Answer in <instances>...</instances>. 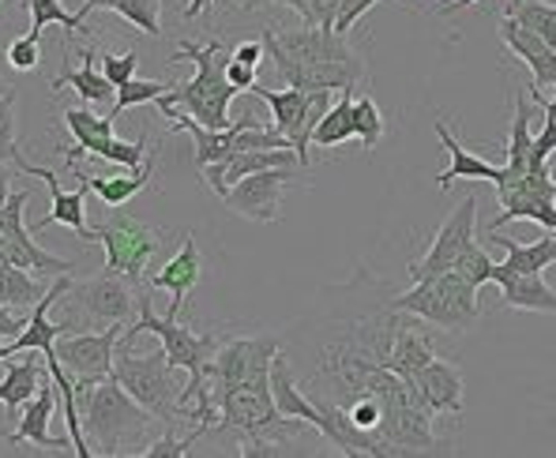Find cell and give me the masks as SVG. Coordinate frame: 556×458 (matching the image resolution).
Segmentation results:
<instances>
[{"label": "cell", "instance_id": "cell-53", "mask_svg": "<svg viewBox=\"0 0 556 458\" xmlns=\"http://www.w3.org/2000/svg\"><path fill=\"white\" fill-rule=\"evenodd\" d=\"M0 8H4V0H0Z\"/></svg>", "mask_w": 556, "mask_h": 458}, {"label": "cell", "instance_id": "cell-30", "mask_svg": "<svg viewBox=\"0 0 556 458\" xmlns=\"http://www.w3.org/2000/svg\"><path fill=\"white\" fill-rule=\"evenodd\" d=\"M42 297L46 290L38 285L35 275H27L15 264H0V305L12 308V313H30Z\"/></svg>", "mask_w": 556, "mask_h": 458}, {"label": "cell", "instance_id": "cell-20", "mask_svg": "<svg viewBox=\"0 0 556 458\" xmlns=\"http://www.w3.org/2000/svg\"><path fill=\"white\" fill-rule=\"evenodd\" d=\"M437 139H440V147L452 154V166L437 177L440 188H452L455 181H493V185H501L504 177H508V166H493V162H485V158H478V154L466 151V147L459 143V136H452V128H447L444 120H437Z\"/></svg>", "mask_w": 556, "mask_h": 458}, {"label": "cell", "instance_id": "cell-13", "mask_svg": "<svg viewBox=\"0 0 556 458\" xmlns=\"http://www.w3.org/2000/svg\"><path fill=\"white\" fill-rule=\"evenodd\" d=\"M20 169H23L27 177H38V181H46L49 200H53V211H49L46 218H38V222H35V233H42V229H49V226L56 222V226H68L72 233L79 237V241H94V229L87 226V215H84L87 192H91V185H87V177H84V174H76V177H79V188H76V192H64L61 181H56L53 169L30 166L27 158L20 162Z\"/></svg>", "mask_w": 556, "mask_h": 458}, {"label": "cell", "instance_id": "cell-36", "mask_svg": "<svg viewBox=\"0 0 556 458\" xmlns=\"http://www.w3.org/2000/svg\"><path fill=\"white\" fill-rule=\"evenodd\" d=\"M117 15H125L143 35H151V38L162 35V0H121Z\"/></svg>", "mask_w": 556, "mask_h": 458}, {"label": "cell", "instance_id": "cell-2", "mask_svg": "<svg viewBox=\"0 0 556 458\" xmlns=\"http://www.w3.org/2000/svg\"><path fill=\"white\" fill-rule=\"evenodd\" d=\"M79 414H84V432L91 440L94 455H143L151 444L154 417L147 406H139L117 380H98V383H76Z\"/></svg>", "mask_w": 556, "mask_h": 458}, {"label": "cell", "instance_id": "cell-28", "mask_svg": "<svg viewBox=\"0 0 556 458\" xmlns=\"http://www.w3.org/2000/svg\"><path fill=\"white\" fill-rule=\"evenodd\" d=\"M429 361H437V349H432V342L425 339V334H417L414 327H399L395 323V339H391V354H388V365L391 372L406 376L410 380L414 372H421Z\"/></svg>", "mask_w": 556, "mask_h": 458}, {"label": "cell", "instance_id": "cell-27", "mask_svg": "<svg viewBox=\"0 0 556 458\" xmlns=\"http://www.w3.org/2000/svg\"><path fill=\"white\" fill-rule=\"evenodd\" d=\"M42 380H46L42 365H38L35 357H27V361H20V365H8V376L0 380V406L8 410V417H15V421H20L23 406L38 395Z\"/></svg>", "mask_w": 556, "mask_h": 458}, {"label": "cell", "instance_id": "cell-10", "mask_svg": "<svg viewBox=\"0 0 556 458\" xmlns=\"http://www.w3.org/2000/svg\"><path fill=\"white\" fill-rule=\"evenodd\" d=\"M278 357V339H230L218 346L215 361L207 368L211 398L230 387H241L260 376H271V365Z\"/></svg>", "mask_w": 556, "mask_h": 458}, {"label": "cell", "instance_id": "cell-3", "mask_svg": "<svg viewBox=\"0 0 556 458\" xmlns=\"http://www.w3.org/2000/svg\"><path fill=\"white\" fill-rule=\"evenodd\" d=\"M113 380L136 398L139 406H147L162 424L185 421V387L188 372L177 368L166 357V349H151V354H136L132 346H121L113 357Z\"/></svg>", "mask_w": 556, "mask_h": 458}, {"label": "cell", "instance_id": "cell-49", "mask_svg": "<svg viewBox=\"0 0 556 458\" xmlns=\"http://www.w3.org/2000/svg\"><path fill=\"white\" fill-rule=\"evenodd\" d=\"M470 4H481V0H444L437 12L440 15H452V12H463V8H470Z\"/></svg>", "mask_w": 556, "mask_h": 458}, {"label": "cell", "instance_id": "cell-35", "mask_svg": "<svg viewBox=\"0 0 556 458\" xmlns=\"http://www.w3.org/2000/svg\"><path fill=\"white\" fill-rule=\"evenodd\" d=\"M354 125H357V139H362L365 151L380 147V139H383V113H380V105H376L369 94L354 98Z\"/></svg>", "mask_w": 556, "mask_h": 458}, {"label": "cell", "instance_id": "cell-42", "mask_svg": "<svg viewBox=\"0 0 556 458\" xmlns=\"http://www.w3.org/2000/svg\"><path fill=\"white\" fill-rule=\"evenodd\" d=\"M376 4H383V0H342L339 20H334V35H350V30H354V23L362 20L365 12H372Z\"/></svg>", "mask_w": 556, "mask_h": 458}, {"label": "cell", "instance_id": "cell-34", "mask_svg": "<svg viewBox=\"0 0 556 458\" xmlns=\"http://www.w3.org/2000/svg\"><path fill=\"white\" fill-rule=\"evenodd\" d=\"M174 91V84H159V79H128L125 87H117V98H113V110L110 117H125L132 105H143V102H159L162 94Z\"/></svg>", "mask_w": 556, "mask_h": 458}, {"label": "cell", "instance_id": "cell-45", "mask_svg": "<svg viewBox=\"0 0 556 458\" xmlns=\"http://www.w3.org/2000/svg\"><path fill=\"white\" fill-rule=\"evenodd\" d=\"M267 56V46H264V38H252V42H241L233 49V61H241V64H252V68H260V61Z\"/></svg>", "mask_w": 556, "mask_h": 458}, {"label": "cell", "instance_id": "cell-52", "mask_svg": "<svg viewBox=\"0 0 556 458\" xmlns=\"http://www.w3.org/2000/svg\"><path fill=\"white\" fill-rule=\"evenodd\" d=\"M8 91H12V84H8V79L0 76V94H8Z\"/></svg>", "mask_w": 556, "mask_h": 458}, {"label": "cell", "instance_id": "cell-44", "mask_svg": "<svg viewBox=\"0 0 556 458\" xmlns=\"http://www.w3.org/2000/svg\"><path fill=\"white\" fill-rule=\"evenodd\" d=\"M27 323H30V316H23V313L15 316L12 308L0 305V339H8V342L20 339V334L27 331Z\"/></svg>", "mask_w": 556, "mask_h": 458}, {"label": "cell", "instance_id": "cell-22", "mask_svg": "<svg viewBox=\"0 0 556 458\" xmlns=\"http://www.w3.org/2000/svg\"><path fill=\"white\" fill-rule=\"evenodd\" d=\"M79 56H84V64H79V68H64L61 76L53 79V91L61 94L64 87H72V91L84 98V105H102V102H110L117 87H113L110 79H105V72L98 68V53H94L91 46H87Z\"/></svg>", "mask_w": 556, "mask_h": 458}, {"label": "cell", "instance_id": "cell-40", "mask_svg": "<svg viewBox=\"0 0 556 458\" xmlns=\"http://www.w3.org/2000/svg\"><path fill=\"white\" fill-rule=\"evenodd\" d=\"M452 271H459L470 278L473 285H485V282H493V271H496V264L485 256V249L481 244H470V249L459 256V264L452 267Z\"/></svg>", "mask_w": 556, "mask_h": 458}, {"label": "cell", "instance_id": "cell-8", "mask_svg": "<svg viewBox=\"0 0 556 458\" xmlns=\"http://www.w3.org/2000/svg\"><path fill=\"white\" fill-rule=\"evenodd\" d=\"M249 94L264 98L271 105L275 117V132H282L298 151L301 166H313L308 158V143H313V132L320 125V117L331 110V91H305V87H286V91H271V87H252Z\"/></svg>", "mask_w": 556, "mask_h": 458}, {"label": "cell", "instance_id": "cell-18", "mask_svg": "<svg viewBox=\"0 0 556 458\" xmlns=\"http://www.w3.org/2000/svg\"><path fill=\"white\" fill-rule=\"evenodd\" d=\"M200 278H203V259H200V249H195V241H192V233H185V244H181V252H177L174 259H169L166 267H162L159 275H151V290H166L169 297V313L166 316H181V308H185V301L192 297V290L200 285Z\"/></svg>", "mask_w": 556, "mask_h": 458}, {"label": "cell", "instance_id": "cell-14", "mask_svg": "<svg viewBox=\"0 0 556 458\" xmlns=\"http://www.w3.org/2000/svg\"><path fill=\"white\" fill-rule=\"evenodd\" d=\"M271 166H301V158H298V151H290V147H278V151H237L223 162H211V166L200 169V174L211 192L223 200L237 181H244L249 174H260V169H271Z\"/></svg>", "mask_w": 556, "mask_h": 458}, {"label": "cell", "instance_id": "cell-15", "mask_svg": "<svg viewBox=\"0 0 556 458\" xmlns=\"http://www.w3.org/2000/svg\"><path fill=\"white\" fill-rule=\"evenodd\" d=\"M30 203V195L27 192H12L8 195V203L0 207V233L8 237V241L15 244V249L23 252V259H27V267L30 271H38V275H53V278H61V275H72V259H61V256H53V252H42L35 241L27 237V226H23V207Z\"/></svg>", "mask_w": 556, "mask_h": 458}, {"label": "cell", "instance_id": "cell-26", "mask_svg": "<svg viewBox=\"0 0 556 458\" xmlns=\"http://www.w3.org/2000/svg\"><path fill=\"white\" fill-rule=\"evenodd\" d=\"M64 125H68L72 139H76V147H68L64 158H68V169H76L84 154H94L98 143H105V139L113 136V125H117V120L94 117L91 110H64Z\"/></svg>", "mask_w": 556, "mask_h": 458}, {"label": "cell", "instance_id": "cell-7", "mask_svg": "<svg viewBox=\"0 0 556 458\" xmlns=\"http://www.w3.org/2000/svg\"><path fill=\"white\" fill-rule=\"evenodd\" d=\"M91 229H94V241L105 244V271L128 278V282H139V278H143V267L151 264L162 249L159 229H151L147 222H139V218L125 215L121 207H113L110 218Z\"/></svg>", "mask_w": 556, "mask_h": 458}, {"label": "cell", "instance_id": "cell-33", "mask_svg": "<svg viewBox=\"0 0 556 458\" xmlns=\"http://www.w3.org/2000/svg\"><path fill=\"white\" fill-rule=\"evenodd\" d=\"M504 15H511L515 23L542 35L556 49V4H545V0H511Z\"/></svg>", "mask_w": 556, "mask_h": 458}, {"label": "cell", "instance_id": "cell-16", "mask_svg": "<svg viewBox=\"0 0 556 458\" xmlns=\"http://www.w3.org/2000/svg\"><path fill=\"white\" fill-rule=\"evenodd\" d=\"M501 38H504V46H508L511 53L519 56L530 72H534V84H530V91L556 87V49L545 42L542 35H534V30H527L522 23H515L511 15H504V20H501Z\"/></svg>", "mask_w": 556, "mask_h": 458}, {"label": "cell", "instance_id": "cell-32", "mask_svg": "<svg viewBox=\"0 0 556 458\" xmlns=\"http://www.w3.org/2000/svg\"><path fill=\"white\" fill-rule=\"evenodd\" d=\"M530 143H534V136H530V102L527 94L515 98V125H511V143H508V177L504 181H511V177H522L530 166ZM501 181V185H504Z\"/></svg>", "mask_w": 556, "mask_h": 458}, {"label": "cell", "instance_id": "cell-23", "mask_svg": "<svg viewBox=\"0 0 556 458\" xmlns=\"http://www.w3.org/2000/svg\"><path fill=\"white\" fill-rule=\"evenodd\" d=\"M493 241L508 252V259L496 264V271H504V275H542V271H549V267H556V233L542 237V241H534V244H515L511 237H496V233H493Z\"/></svg>", "mask_w": 556, "mask_h": 458}, {"label": "cell", "instance_id": "cell-51", "mask_svg": "<svg viewBox=\"0 0 556 458\" xmlns=\"http://www.w3.org/2000/svg\"><path fill=\"white\" fill-rule=\"evenodd\" d=\"M275 4H282V8H293V12H301V8H305V0H275Z\"/></svg>", "mask_w": 556, "mask_h": 458}, {"label": "cell", "instance_id": "cell-48", "mask_svg": "<svg viewBox=\"0 0 556 458\" xmlns=\"http://www.w3.org/2000/svg\"><path fill=\"white\" fill-rule=\"evenodd\" d=\"M267 4H275V0H230V8H237V12H260Z\"/></svg>", "mask_w": 556, "mask_h": 458}, {"label": "cell", "instance_id": "cell-12", "mask_svg": "<svg viewBox=\"0 0 556 458\" xmlns=\"http://www.w3.org/2000/svg\"><path fill=\"white\" fill-rule=\"evenodd\" d=\"M298 169L301 166H271V169H260V174H249L244 181H237L230 192L223 195V203L233 211V215L249 218V222H278L282 215V192L286 185L298 181Z\"/></svg>", "mask_w": 556, "mask_h": 458}, {"label": "cell", "instance_id": "cell-47", "mask_svg": "<svg viewBox=\"0 0 556 458\" xmlns=\"http://www.w3.org/2000/svg\"><path fill=\"white\" fill-rule=\"evenodd\" d=\"M211 4H215V0H188V4H185V20H195V15L211 12Z\"/></svg>", "mask_w": 556, "mask_h": 458}, {"label": "cell", "instance_id": "cell-50", "mask_svg": "<svg viewBox=\"0 0 556 458\" xmlns=\"http://www.w3.org/2000/svg\"><path fill=\"white\" fill-rule=\"evenodd\" d=\"M84 4L91 8V12H98V8H110V12H117L121 0H84Z\"/></svg>", "mask_w": 556, "mask_h": 458}, {"label": "cell", "instance_id": "cell-37", "mask_svg": "<svg viewBox=\"0 0 556 458\" xmlns=\"http://www.w3.org/2000/svg\"><path fill=\"white\" fill-rule=\"evenodd\" d=\"M0 158L12 162L15 169L23 162L20 147H15V91L0 94Z\"/></svg>", "mask_w": 556, "mask_h": 458}, {"label": "cell", "instance_id": "cell-19", "mask_svg": "<svg viewBox=\"0 0 556 458\" xmlns=\"http://www.w3.org/2000/svg\"><path fill=\"white\" fill-rule=\"evenodd\" d=\"M410 383L432 414H455V417L463 414V376L455 365L437 357V361H429L421 372H414Z\"/></svg>", "mask_w": 556, "mask_h": 458}, {"label": "cell", "instance_id": "cell-29", "mask_svg": "<svg viewBox=\"0 0 556 458\" xmlns=\"http://www.w3.org/2000/svg\"><path fill=\"white\" fill-rule=\"evenodd\" d=\"M346 139H357V125H354V91H339V98L331 102V110L320 117L313 132L316 147H339Z\"/></svg>", "mask_w": 556, "mask_h": 458}, {"label": "cell", "instance_id": "cell-25", "mask_svg": "<svg viewBox=\"0 0 556 458\" xmlns=\"http://www.w3.org/2000/svg\"><path fill=\"white\" fill-rule=\"evenodd\" d=\"M76 174L87 177L91 192L105 203V207H125V203L132 200L136 192H143V188L151 185V177H154V151L147 154V166L128 169L125 177H98V174H87V169H79V166H76Z\"/></svg>", "mask_w": 556, "mask_h": 458}, {"label": "cell", "instance_id": "cell-9", "mask_svg": "<svg viewBox=\"0 0 556 458\" xmlns=\"http://www.w3.org/2000/svg\"><path fill=\"white\" fill-rule=\"evenodd\" d=\"M128 323H110L105 331H76L61 334L53 346L56 361L64 365V372L84 387V383H98L113 376V357H117V342L125 334Z\"/></svg>", "mask_w": 556, "mask_h": 458}, {"label": "cell", "instance_id": "cell-5", "mask_svg": "<svg viewBox=\"0 0 556 458\" xmlns=\"http://www.w3.org/2000/svg\"><path fill=\"white\" fill-rule=\"evenodd\" d=\"M478 290L470 278L459 271H444L437 278H421L414 290L391 297V313H406L421 323H432L440 331H470L478 323Z\"/></svg>", "mask_w": 556, "mask_h": 458}, {"label": "cell", "instance_id": "cell-17", "mask_svg": "<svg viewBox=\"0 0 556 458\" xmlns=\"http://www.w3.org/2000/svg\"><path fill=\"white\" fill-rule=\"evenodd\" d=\"M56 383H53V376L49 380H42V387H38V395L30 398L27 406H23V417H20V429L8 436V444L12 447H20V444H35L38 451H61V447H72V444H64L61 436H49V421H53V414H56Z\"/></svg>", "mask_w": 556, "mask_h": 458}, {"label": "cell", "instance_id": "cell-6", "mask_svg": "<svg viewBox=\"0 0 556 458\" xmlns=\"http://www.w3.org/2000/svg\"><path fill=\"white\" fill-rule=\"evenodd\" d=\"M136 316H139V293L132 290V282L105 271L102 278H91V282L68 285V293L61 297L56 323H61L64 334H76L110 323H132Z\"/></svg>", "mask_w": 556, "mask_h": 458}, {"label": "cell", "instance_id": "cell-43", "mask_svg": "<svg viewBox=\"0 0 556 458\" xmlns=\"http://www.w3.org/2000/svg\"><path fill=\"white\" fill-rule=\"evenodd\" d=\"M226 79H230V84H233L241 94H249L252 87L260 84V79H256V68H252V64L233 61V56H230V61H226Z\"/></svg>", "mask_w": 556, "mask_h": 458}, {"label": "cell", "instance_id": "cell-24", "mask_svg": "<svg viewBox=\"0 0 556 458\" xmlns=\"http://www.w3.org/2000/svg\"><path fill=\"white\" fill-rule=\"evenodd\" d=\"M501 215L489 222V233H501L508 222H519V218H527V222H538L545 229H553L556 233V200L549 195H538V192H515V195H504L501 200Z\"/></svg>", "mask_w": 556, "mask_h": 458}, {"label": "cell", "instance_id": "cell-21", "mask_svg": "<svg viewBox=\"0 0 556 458\" xmlns=\"http://www.w3.org/2000/svg\"><path fill=\"white\" fill-rule=\"evenodd\" d=\"M493 282L501 285V297L508 308H522V313H556V290L545 285L542 275L493 271Z\"/></svg>", "mask_w": 556, "mask_h": 458}, {"label": "cell", "instance_id": "cell-46", "mask_svg": "<svg viewBox=\"0 0 556 458\" xmlns=\"http://www.w3.org/2000/svg\"><path fill=\"white\" fill-rule=\"evenodd\" d=\"M8 166H12V162L0 158V207H4L8 195H12V169H8Z\"/></svg>", "mask_w": 556, "mask_h": 458}, {"label": "cell", "instance_id": "cell-41", "mask_svg": "<svg viewBox=\"0 0 556 458\" xmlns=\"http://www.w3.org/2000/svg\"><path fill=\"white\" fill-rule=\"evenodd\" d=\"M136 64H139V53H105L102 56V72L113 87H125L128 79H136Z\"/></svg>", "mask_w": 556, "mask_h": 458}, {"label": "cell", "instance_id": "cell-31", "mask_svg": "<svg viewBox=\"0 0 556 458\" xmlns=\"http://www.w3.org/2000/svg\"><path fill=\"white\" fill-rule=\"evenodd\" d=\"M23 8H30V30L35 35H42L49 23H61L68 35H87V15H91V8L79 4V12H64L61 0H23Z\"/></svg>", "mask_w": 556, "mask_h": 458}, {"label": "cell", "instance_id": "cell-11", "mask_svg": "<svg viewBox=\"0 0 556 458\" xmlns=\"http://www.w3.org/2000/svg\"><path fill=\"white\" fill-rule=\"evenodd\" d=\"M473 222H478V200H473V195H466L459 207H455L452 215H447V222L437 229V237H432V244H429V252H425V259H417V264L406 267L414 282L452 271V267L459 264L463 252L470 249V244H478Z\"/></svg>", "mask_w": 556, "mask_h": 458}, {"label": "cell", "instance_id": "cell-39", "mask_svg": "<svg viewBox=\"0 0 556 458\" xmlns=\"http://www.w3.org/2000/svg\"><path fill=\"white\" fill-rule=\"evenodd\" d=\"M200 436H207V429H200V424H195V429L188 432L185 440H177L174 432H166V436L151 440V444L143 447V458H185L188 451H192V444Z\"/></svg>", "mask_w": 556, "mask_h": 458}, {"label": "cell", "instance_id": "cell-38", "mask_svg": "<svg viewBox=\"0 0 556 458\" xmlns=\"http://www.w3.org/2000/svg\"><path fill=\"white\" fill-rule=\"evenodd\" d=\"M8 64H12L15 72H35L38 64H42V35H35V30H27V35H20L12 46H8Z\"/></svg>", "mask_w": 556, "mask_h": 458}, {"label": "cell", "instance_id": "cell-1", "mask_svg": "<svg viewBox=\"0 0 556 458\" xmlns=\"http://www.w3.org/2000/svg\"><path fill=\"white\" fill-rule=\"evenodd\" d=\"M267 56L286 87H305V91H357L362 79H369L362 53L346 42V35H334L324 27L301 30H264Z\"/></svg>", "mask_w": 556, "mask_h": 458}, {"label": "cell", "instance_id": "cell-4", "mask_svg": "<svg viewBox=\"0 0 556 458\" xmlns=\"http://www.w3.org/2000/svg\"><path fill=\"white\" fill-rule=\"evenodd\" d=\"M223 42L211 38V42L195 46V42H177L174 61H195V76L188 84H174V91L166 94V102H174L177 110H185L188 117H195L203 128H230V102L241 91L226 79V61Z\"/></svg>", "mask_w": 556, "mask_h": 458}]
</instances>
